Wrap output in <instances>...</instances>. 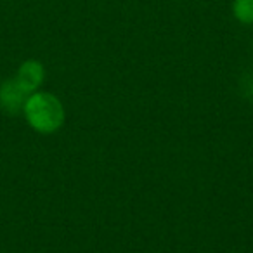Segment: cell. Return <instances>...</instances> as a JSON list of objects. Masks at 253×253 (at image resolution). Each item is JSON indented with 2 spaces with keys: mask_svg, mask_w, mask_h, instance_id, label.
<instances>
[{
  "mask_svg": "<svg viewBox=\"0 0 253 253\" xmlns=\"http://www.w3.org/2000/svg\"><path fill=\"white\" fill-rule=\"evenodd\" d=\"M30 125L40 134H54L64 123V108L61 101L49 92H33L23 108Z\"/></svg>",
  "mask_w": 253,
  "mask_h": 253,
  "instance_id": "6da1fadb",
  "label": "cell"
},
{
  "mask_svg": "<svg viewBox=\"0 0 253 253\" xmlns=\"http://www.w3.org/2000/svg\"><path fill=\"white\" fill-rule=\"evenodd\" d=\"M30 94H26L21 88V85L12 78L0 85V108L9 115H18L25 108L26 99Z\"/></svg>",
  "mask_w": 253,
  "mask_h": 253,
  "instance_id": "7a4b0ae2",
  "label": "cell"
},
{
  "mask_svg": "<svg viewBox=\"0 0 253 253\" xmlns=\"http://www.w3.org/2000/svg\"><path fill=\"white\" fill-rule=\"evenodd\" d=\"M21 88L26 92V94L32 95L33 92H37V88L40 87V84L43 82V66L39 63V61H25V63L19 66L18 75L14 78Z\"/></svg>",
  "mask_w": 253,
  "mask_h": 253,
  "instance_id": "3957f363",
  "label": "cell"
},
{
  "mask_svg": "<svg viewBox=\"0 0 253 253\" xmlns=\"http://www.w3.org/2000/svg\"><path fill=\"white\" fill-rule=\"evenodd\" d=\"M234 16L241 23H253V0H236Z\"/></svg>",
  "mask_w": 253,
  "mask_h": 253,
  "instance_id": "277c9868",
  "label": "cell"
}]
</instances>
